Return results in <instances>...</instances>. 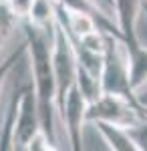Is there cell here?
I'll list each match as a JSON object with an SVG mask.
<instances>
[{"mask_svg": "<svg viewBox=\"0 0 147 151\" xmlns=\"http://www.w3.org/2000/svg\"><path fill=\"white\" fill-rule=\"evenodd\" d=\"M24 30V45L26 55L30 60L32 69V89L38 105V117L43 131L48 137V141L58 149V137H57V87H55V73H53V26L34 24L30 20H22Z\"/></svg>", "mask_w": 147, "mask_h": 151, "instance_id": "6da1fadb", "label": "cell"}, {"mask_svg": "<svg viewBox=\"0 0 147 151\" xmlns=\"http://www.w3.org/2000/svg\"><path fill=\"white\" fill-rule=\"evenodd\" d=\"M101 93L121 95L125 99H133L131 89V75H129V52L121 40V36L105 30V45H103V63L99 73Z\"/></svg>", "mask_w": 147, "mask_h": 151, "instance_id": "7a4b0ae2", "label": "cell"}, {"mask_svg": "<svg viewBox=\"0 0 147 151\" xmlns=\"http://www.w3.org/2000/svg\"><path fill=\"white\" fill-rule=\"evenodd\" d=\"M143 115V109L137 107L135 101L125 99L121 95L113 93H101L93 103L87 105L85 111V121H107L113 125L129 127L137 123Z\"/></svg>", "mask_w": 147, "mask_h": 151, "instance_id": "3957f363", "label": "cell"}, {"mask_svg": "<svg viewBox=\"0 0 147 151\" xmlns=\"http://www.w3.org/2000/svg\"><path fill=\"white\" fill-rule=\"evenodd\" d=\"M87 105H89L87 99L83 97L79 85L75 83L68 89V93L65 95V99L61 101V105L57 107V115L65 123L68 143H71L73 149H81L83 147V127L87 125V121H85Z\"/></svg>", "mask_w": 147, "mask_h": 151, "instance_id": "277c9868", "label": "cell"}, {"mask_svg": "<svg viewBox=\"0 0 147 151\" xmlns=\"http://www.w3.org/2000/svg\"><path fill=\"white\" fill-rule=\"evenodd\" d=\"M40 117H38V105L34 97L32 87H22L18 97V111L14 121V133H12V149H24L36 131H40Z\"/></svg>", "mask_w": 147, "mask_h": 151, "instance_id": "5b68a950", "label": "cell"}, {"mask_svg": "<svg viewBox=\"0 0 147 151\" xmlns=\"http://www.w3.org/2000/svg\"><path fill=\"white\" fill-rule=\"evenodd\" d=\"M141 2L143 0H111L117 32L125 42L127 50H133L141 45V38L137 32V20L141 14Z\"/></svg>", "mask_w": 147, "mask_h": 151, "instance_id": "8992f818", "label": "cell"}, {"mask_svg": "<svg viewBox=\"0 0 147 151\" xmlns=\"http://www.w3.org/2000/svg\"><path fill=\"white\" fill-rule=\"evenodd\" d=\"M89 125L95 127V131L105 139L109 149H113V151H137V145L129 137V133H127L125 127L107 123V121H89Z\"/></svg>", "mask_w": 147, "mask_h": 151, "instance_id": "52a82bcc", "label": "cell"}, {"mask_svg": "<svg viewBox=\"0 0 147 151\" xmlns=\"http://www.w3.org/2000/svg\"><path fill=\"white\" fill-rule=\"evenodd\" d=\"M22 89V87H20ZM20 89L14 91L10 99V105L6 109V117L2 123V131H0V149L8 151L12 149V133H14V121H16V111H18V97H20Z\"/></svg>", "mask_w": 147, "mask_h": 151, "instance_id": "ba28073f", "label": "cell"}, {"mask_svg": "<svg viewBox=\"0 0 147 151\" xmlns=\"http://www.w3.org/2000/svg\"><path fill=\"white\" fill-rule=\"evenodd\" d=\"M18 24H20V18L8 8L6 0H0V60H2V50Z\"/></svg>", "mask_w": 147, "mask_h": 151, "instance_id": "9c48e42d", "label": "cell"}, {"mask_svg": "<svg viewBox=\"0 0 147 151\" xmlns=\"http://www.w3.org/2000/svg\"><path fill=\"white\" fill-rule=\"evenodd\" d=\"M125 129H127L129 137L133 139V143L137 145V151H147V113L145 111H143V115L137 123H133V125H129Z\"/></svg>", "mask_w": 147, "mask_h": 151, "instance_id": "30bf717a", "label": "cell"}, {"mask_svg": "<svg viewBox=\"0 0 147 151\" xmlns=\"http://www.w3.org/2000/svg\"><path fill=\"white\" fill-rule=\"evenodd\" d=\"M24 52H26V45H22V47H18L14 52H12L8 58H4V60H0V91H2V85H4V81H6V77H8V73H10L12 69H14V65L18 63V58L22 57Z\"/></svg>", "mask_w": 147, "mask_h": 151, "instance_id": "8fae6325", "label": "cell"}, {"mask_svg": "<svg viewBox=\"0 0 147 151\" xmlns=\"http://www.w3.org/2000/svg\"><path fill=\"white\" fill-rule=\"evenodd\" d=\"M32 2L34 0H6V4H8V8H10L18 18H20V22H22L24 18L30 14V8H32Z\"/></svg>", "mask_w": 147, "mask_h": 151, "instance_id": "7c38bea8", "label": "cell"}, {"mask_svg": "<svg viewBox=\"0 0 147 151\" xmlns=\"http://www.w3.org/2000/svg\"><path fill=\"white\" fill-rule=\"evenodd\" d=\"M133 99H135L137 107H141V109L147 113V81L141 83L139 87L133 89Z\"/></svg>", "mask_w": 147, "mask_h": 151, "instance_id": "4fadbf2b", "label": "cell"}, {"mask_svg": "<svg viewBox=\"0 0 147 151\" xmlns=\"http://www.w3.org/2000/svg\"><path fill=\"white\" fill-rule=\"evenodd\" d=\"M141 12H145V14H147V2H141Z\"/></svg>", "mask_w": 147, "mask_h": 151, "instance_id": "5bb4252c", "label": "cell"}, {"mask_svg": "<svg viewBox=\"0 0 147 151\" xmlns=\"http://www.w3.org/2000/svg\"><path fill=\"white\" fill-rule=\"evenodd\" d=\"M107 2H109V4H111V0H107ZM111 10H113V8H111Z\"/></svg>", "mask_w": 147, "mask_h": 151, "instance_id": "9a60e30c", "label": "cell"}]
</instances>
